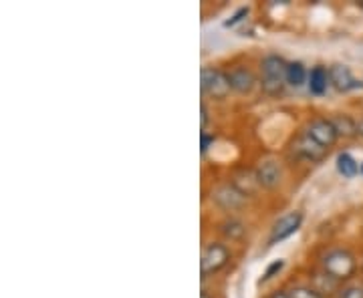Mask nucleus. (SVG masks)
<instances>
[{"label": "nucleus", "instance_id": "f257e3e1", "mask_svg": "<svg viewBox=\"0 0 363 298\" xmlns=\"http://www.w3.org/2000/svg\"><path fill=\"white\" fill-rule=\"evenodd\" d=\"M260 69H262V83H260L262 91L267 95H272V97L281 95L283 89H285L289 63L279 55H269V57L262 59Z\"/></svg>", "mask_w": 363, "mask_h": 298}, {"label": "nucleus", "instance_id": "f03ea898", "mask_svg": "<svg viewBox=\"0 0 363 298\" xmlns=\"http://www.w3.org/2000/svg\"><path fill=\"white\" fill-rule=\"evenodd\" d=\"M323 266L331 278H335V280H347V278H351L355 274L357 262H355V256L351 254L350 250L335 248V250H331V252L325 254Z\"/></svg>", "mask_w": 363, "mask_h": 298}, {"label": "nucleus", "instance_id": "7ed1b4c3", "mask_svg": "<svg viewBox=\"0 0 363 298\" xmlns=\"http://www.w3.org/2000/svg\"><path fill=\"white\" fill-rule=\"evenodd\" d=\"M200 87L204 95H210L212 99H224L233 89L228 73L214 67H204L200 73Z\"/></svg>", "mask_w": 363, "mask_h": 298}, {"label": "nucleus", "instance_id": "20e7f679", "mask_svg": "<svg viewBox=\"0 0 363 298\" xmlns=\"http://www.w3.org/2000/svg\"><path fill=\"white\" fill-rule=\"evenodd\" d=\"M230 260V252L228 248L220 244V242H212L204 248L202 252V260H200V270L202 276H210V274H216L222 270Z\"/></svg>", "mask_w": 363, "mask_h": 298}, {"label": "nucleus", "instance_id": "39448f33", "mask_svg": "<svg viewBox=\"0 0 363 298\" xmlns=\"http://www.w3.org/2000/svg\"><path fill=\"white\" fill-rule=\"evenodd\" d=\"M293 154H297L301 159H307L311 164H317V161H323L327 154H329V149L323 147L321 143L315 142L311 135L303 133V135H298L297 139L293 142Z\"/></svg>", "mask_w": 363, "mask_h": 298}, {"label": "nucleus", "instance_id": "423d86ee", "mask_svg": "<svg viewBox=\"0 0 363 298\" xmlns=\"http://www.w3.org/2000/svg\"><path fill=\"white\" fill-rule=\"evenodd\" d=\"M305 133L311 135L315 142L321 143L327 149H329L331 145H335V142L339 139L337 130H335L333 121H331V119H323V117H321V119H313Z\"/></svg>", "mask_w": 363, "mask_h": 298}, {"label": "nucleus", "instance_id": "0eeeda50", "mask_svg": "<svg viewBox=\"0 0 363 298\" xmlns=\"http://www.w3.org/2000/svg\"><path fill=\"white\" fill-rule=\"evenodd\" d=\"M301 224H303V214H301V212H289L286 216H283L281 220L272 226L269 242H271V244H277V242H281V240H286L289 236H293V234L297 232L298 228H301Z\"/></svg>", "mask_w": 363, "mask_h": 298}, {"label": "nucleus", "instance_id": "6e6552de", "mask_svg": "<svg viewBox=\"0 0 363 298\" xmlns=\"http://www.w3.org/2000/svg\"><path fill=\"white\" fill-rule=\"evenodd\" d=\"M329 81H331V85L341 93L353 91V89H362L363 87L362 81L351 73L350 67L345 65L331 67V69H329Z\"/></svg>", "mask_w": 363, "mask_h": 298}, {"label": "nucleus", "instance_id": "1a4fd4ad", "mask_svg": "<svg viewBox=\"0 0 363 298\" xmlns=\"http://www.w3.org/2000/svg\"><path fill=\"white\" fill-rule=\"evenodd\" d=\"M214 202L218 204L224 210H236V207H240L245 204V200H247V194L236 185V183H224L220 185L214 194Z\"/></svg>", "mask_w": 363, "mask_h": 298}, {"label": "nucleus", "instance_id": "9d476101", "mask_svg": "<svg viewBox=\"0 0 363 298\" xmlns=\"http://www.w3.org/2000/svg\"><path fill=\"white\" fill-rule=\"evenodd\" d=\"M283 178V169L274 161V159H267L257 168V182L262 188H277Z\"/></svg>", "mask_w": 363, "mask_h": 298}, {"label": "nucleus", "instance_id": "9b49d317", "mask_svg": "<svg viewBox=\"0 0 363 298\" xmlns=\"http://www.w3.org/2000/svg\"><path fill=\"white\" fill-rule=\"evenodd\" d=\"M228 77H230L233 89L238 93H250L255 89V83H257L252 71L247 69V67H236V69H233V71L228 73Z\"/></svg>", "mask_w": 363, "mask_h": 298}, {"label": "nucleus", "instance_id": "f8f14e48", "mask_svg": "<svg viewBox=\"0 0 363 298\" xmlns=\"http://www.w3.org/2000/svg\"><path fill=\"white\" fill-rule=\"evenodd\" d=\"M329 71L325 67H315L309 75V91L313 95H323L327 91V85H329Z\"/></svg>", "mask_w": 363, "mask_h": 298}, {"label": "nucleus", "instance_id": "ddd939ff", "mask_svg": "<svg viewBox=\"0 0 363 298\" xmlns=\"http://www.w3.org/2000/svg\"><path fill=\"white\" fill-rule=\"evenodd\" d=\"M331 121H333V125H335V130H337L339 137L351 139V137L359 135V131H357V123H355L350 115H335Z\"/></svg>", "mask_w": 363, "mask_h": 298}, {"label": "nucleus", "instance_id": "4468645a", "mask_svg": "<svg viewBox=\"0 0 363 298\" xmlns=\"http://www.w3.org/2000/svg\"><path fill=\"white\" fill-rule=\"evenodd\" d=\"M337 169H339V173H343L345 178H355V176L362 171L359 164H357L350 154H339Z\"/></svg>", "mask_w": 363, "mask_h": 298}, {"label": "nucleus", "instance_id": "2eb2a0df", "mask_svg": "<svg viewBox=\"0 0 363 298\" xmlns=\"http://www.w3.org/2000/svg\"><path fill=\"white\" fill-rule=\"evenodd\" d=\"M307 79V71L303 63H289V69H286V83L293 85V87H301Z\"/></svg>", "mask_w": 363, "mask_h": 298}, {"label": "nucleus", "instance_id": "dca6fc26", "mask_svg": "<svg viewBox=\"0 0 363 298\" xmlns=\"http://www.w3.org/2000/svg\"><path fill=\"white\" fill-rule=\"evenodd\" d=\"M247 232V228H245V224L238 220H226L222 224V234L224 236H228L230 240H240L242 236Z\"/></svg>", "mask_w": 363, "mask_h": 298}, {"label": "nucleus", "instance_id": "f3484780", "mask_svg": "<svg viewBox=\"0 0 363 298\" xmlns=\"http://www.w3.org/2000/svg\"><path fill=\"white\" fill-rule=\"evenodd\" d=\"M291 298H325L319 290H313L309 286H295L293 290H289Z\"/></svg>", "mask_w": 363, "mask_h": 298}, {"label": "nucleus", "instance_id": "a211bd4d", "mask_svg": "<svg viewBox=\"0 0 363 298\" xmlns=\"http://www.w3.org/2000/svg\"><path fill=\"white\" fill-rule=\"evenodd\" d=\"M283 266H285V262H283V260H274V262H272L271 266L267 268V273H264V276H262V282H267V280H271V278H272V276H274V274L281 273V268H283Z\"/></svg>", "mask_w": 363, "mask_h": 298}, {"label": "nucleus", "instance_id": "6ab92c4d", "mask_svg": "<svg viewBox=\"0 0 363 298\" xmlns=\"http://www.w3.org/2000/svg\"><path fill=\"white\" fill-rule=\"evenodd\" d=\"M245 16H248V8H247V6H242V8H238V11H236V14H234L233 18L224 23V26H234V25H236V23H240V21H242Z\"/></svg>", "mask_w": 363, "mask_h": 298}, {"label": "nucleus", "instance_id": "aec40b11", "mask_svg": "<svg viewBox=\"0 0 363 298\" xmlns=\"http://www.w3.org/2000/svg\"><path fill=\"white\" fill-rule=\"evenodd\" d=\"M341 298H363V288L359 286H351L341 292Z\"/></svg>", "mask_w": 363, "mask_h": 298}, {"label": "nucleus", "instance_id": "412c9836", "mask_svg": "<svg viewBox=\"0 0 363 298\" xmlns=\"http://www.w3.org/2000/svg\"><path fill=\"white\" fill-rule=\"evenodd\" d=\"M214 135H206V133H202V137H200V149H202V154H206L208 151V147L214 143Z\"/></svg>", "mask_w": 363, "mask_h": 298}, {"label": "nucleus", "instance_id": "4be33fe9", "mask_svg": "<svg viewBox=\"0 0 363 298\" xmlns=\"http://www.w3.org/2000/svg\"><path fill=\"white\" fill-rule=\"evenodd\" d=\"M208 123V109L206 105L202 103L200 105V125H202V131H204V127H206Z\"/></svg>", "mask_w": 363, "mask_h": 298}, {"label": "nucleus", "instance_id": "5701e85b", "mask_svg": "<svg viewBox=\"0 0 363 298\" xmlns=\"http://www.w3.org/2000/svg\"><path fill=\"white\" fill-rule=\"evenodd\" d=\"M271 298H291V294L285 292V290H277V292H272Z\"/></svg>", "mask_w": 363, "mask_h": 298}, {"label": "nucleus", "instance_id": "b1692460", "mask_svg": "<svg viewBox=\"0 0 363 298\" xmlns=\"http://www.w3.org/2000/svg\"><path fill=\"white\" fill-rule=\"evenodd\" d=\"M357 131H359V135H362V137H363V119H362V121H359V123H357Z\"/></svg>", "mask_w": 363, "mask_h": 298}, {"label": "nucleus", "instance_id": "393cba45", "mask_svg": "<svg viewBox=\"0 0 363 298\" xmlns=\"http://www.w3.org/2000/svg\"><path fill=\"white\" fill-rule=\"evenodd\" d=\"M202 298H210V297H208V294H202Z\"/></svg>", "mask_w": 363, "mask_h": 298}, {"label": "nucleus", "instance_id": "a878e982", "mask_svg": "<svg viewBox=\"0 0 363 298\" xmlns=\"http://www.w3.org/2000/svg\"><path fill=\"white\" fill-rule=\"evenodd\" d=\"M359 6H362V8H363V0H362V2H359Z\"/></svg>", "mask_w": 363, "mask_h": 298}, {"label": "nucleus", "instance_id": "bb28decb", "mask_svg": "<svg viewBox=\"0 0 363 298\" xmlns=\"http://www.w3.org/2000/svg\"><path fill=\"white\" fill-rule=\"evenodd\" d=\"M362 171H363V166H362Z\"/></svg>", "mask_w": 363, "mask_h": 298}]
</instances>
